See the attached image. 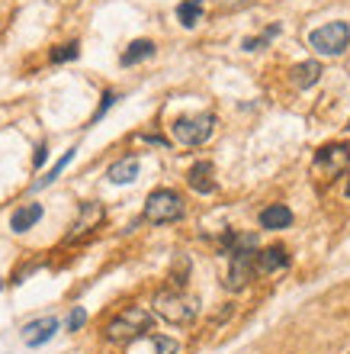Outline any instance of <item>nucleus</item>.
Masks as SVG:
<instances>
[{
	"label": "nucleus",
	"mask_w": 350,
	"mask_h": 354,
	"mask_svg": "<svg viewBox=\"0 0 350 354\" xmlns=\"http://www.w3.org/2000/svg\"><path fill=\"white\" fill-rule=\"evenodd\" d=\"M196 313H200V303L196 297L184 293V290H157L155 293V316H161L164 322L171 326H186V322H193Z\"/></svg>",
	"instance_id": "f257e3e1"
},
{
	"label": "nucleus",
	"mask_w": 350,
	"mask_h": 354,
	"mask_svg": "<svg viewBox=\"0 0 350 354\" xmlns=\"http://www.w3.org/2000/svg\"><path fill=\"white\" fill-rule=\"evenodd\" d=\"M186 206H184V196L177 194V190H155V194H148L145 200V209H142V219L151 225H167V223H177V219H184Z\"/></svg>",
	"instance_id": "f03ea898"
},
{
	"label": "nucleus",
	"mask_w": 350,
	"mask_h": 354,
	"mask_svg": "<svg viewBox=\"0 0 350 354\" xmlns=\"http://www.w3.org/2000/svg\"><path fill=\"white\" fill-rule=\"evenodd\" d=\"M151 328V313L142 306H126L119 316H113L103 328V335L110 338V342H132V338H142Z\"/></svg>",
	"instance_id": "7ed1b4c3"
},
{
	"label": "nucleus",
	"mask_w": 350,
	"mask_h": 354,
	"mask_svg": "<svg viewBox=\"0 0 350 354\" xmlns=\"http://www.w3.org/2000/svg\"><path fill=\"white\" fill-rule=\"evenodd\" d=\"M309 46L318 52V55H341L344 48L350 46V26L344 23V19H334V23H324V26L312 29L309 32Z\"/></svg>",
	"instance_id": "20e7f679"
},
{
	"label": "nucleus",
	"mask_w": 350,
	"mask_h": 354,
	"mask_svg": "<svg viewBox=\"0 0 350 354\" xmlns=\"http://www.w3.org/2000/svg\"><path fill=\"white\" fill-rule=\"evenodd\" d=\"M174 129V139L180 145H203V142L212 139V132H215V116L212 113H196V116H180V120L171 126Z\"/></svg>",
	"instance_id": "39448f33"
},
{
	"label": "nucleus",
	"mask_w": 350,
	"mask_h": 354,
	"mask_svg": "<svg viewBox=\"0 0 350 354\" xmlns=\"http://www.w3.org/2000/svg\"><path fill=\"white\" fill-rule=\"evenodd\" d=\"M347 161H350L347 142H331V145L318 149V155H315V171H322L324 177H338L347 168Z\"/></svg>",
	"instance_id": "423d86ee"
},
{
	"label": "nucleus",
	"mask_w": 350,
	"mask_h": 354,
	"mask_svg": "<svg viewBox=\"0 0 350 354\" xmlns=\"http://www.w3.org/2000/svg\"><path fill=\"white\" fill-rule=\"evenodd\" d=\"M286 264H289V254H286V248H280V245H273V248H260V252L254 254V277L277 274V270H283Z\"/></svg>",
	"instance_id": "0eeeda50"
},
{
	"label": "nucleus",
	"mask_w": 350,
	"mask_h": 354,
	"mask_svg": "<svg viewBox=\"0 0 350 354\" xmlns=\"http://www.w3.org/2000/svg\"><path fill=\"white\" fill-rule=\"evenodd\" d=\"M186 184L190 190L196 194H215V168H212V161H196L193 168L186 171Z\"/></svg>",
	"instance_id": "6e6552de"
},
{
	"label": "nucleus",
	"mask_w": 350,
	"mask_h": 354,
	"mask_svg": "<svg viewBox=\"0 0 350 354\" xmlns=\"http://www.w3.org/2000/svg\"><path fill=\"white\" fill-rule=\"evenodd\" d=\"M55 332H58V319L55 316L36 319V322H29V326L23 328V342H26L29 348H39V345H46L48 338H55Z\"/></svg>",
	"instance_id": "1a4fd4ad"
},
{
	"label": "nucleus",
	"mask_w": 350,
	"mask_h": 354,
	"mask_svg": "<svg viewBox=\"0 0 350 354\" xmlns=\"http://www.w3.org/2000/svg\"><path fill=\"white\" fill-rule=\"evenodd\" d=\"M103 223V206L100 203H84L81 206V216H77V223L71 225L74 232L68 235V242H74V239H81V235H87V232H93V229H97V225Z\"/></svg>",
	"instance_id": "9d476101"
},
{
	"label": "nucleus",
	"mask_w": 350,
	"mask_h": 354,
	"mask_svg": "<svg viewBox=\"0 0 350 354\" xmlns=\"http://www.w3.org/2000/svg\"><path fill=\"white\" fill-rule=\"evenodd\" d=\"M322 62H302V65H295L293 71H289V81H293L295 91H309V87H315L318 81H322Z\"/></svg>",
	"instance_id": "9b49d317"
},
{
	"label": "nucleus",
	"mask_w": 350,
	"mask_h": 354,
	"mask_svg": "<svg viewBox=\"0 0 350 354\" xmlns=\"http://www.w3.org/2000/svg\"><path fill=\"white\" fill-rule=\"evenodd\" d=\"M39 219H42V203H26L10 216V229H13V232H29Z\"/></svg>",
	"instance_id": "f8f14e48"
},
{
	"label": "nucleus",
	"mask_w": 350,
	"mask_h": 354,
	"mask_svg": "<svg viewBox=\"0 0 350 354\" xmlns=\"http://www.w3.org/2000/svg\"><path fill=\"white\" fill-rule=\"evenodd\" d=\"M151 55H155V42H151V39H135V42H129V48L122 52L119 65L132 68V65H139V62H145V58H151Z\"/></svg>",
	"instance_id": "ddd939ff"
},
{
	"label": "nucleus",
	"mask_w": 350,
	"mask_h": 354,
	"mask_svg": "<svg viewBox=\"0 0 350 354\" xmlns=\"http://www.w3.org/2000/svg\"><path fill=\"white\" fill-rule=\"evenodd\" d=\"M289 223H293V209L283 203H273L260 213V225L264 229H289Z\"/></svg>",
	"instance_id": "4468645a"
},
{
	"label": "nucleus",
	"mask_w": 350,
	"mask_h": 354,
	"mask_svg": "<svg viewBox=\"0 0 350 354\" xmlns=\"http://www.w3.org/2000/svg\"><path fill=\"white\" fill-rule=\"evenodd\" d=\"M106 177H110L113 184H132V180L139 177V158H122V161H116Z\"/></svg>",
	"instance_id": "2eb2a0df"
},
{
	"label": "nucleus",
	"mask_w": 350,
	"mask_h": 354,
	"mask_svg": "<svg viewBox=\"0 0 350 354\" xmlns=\"http://www.w3.org/2000/svg\"><path fill=\"white\" fill-rule=\"evenodd\" d=\"M177 19H180V26L193 29L203 19V0H184V3H177Z\"/></svg>",
	"instance_id": "dca6fc26"
},
{
	"label": "nucleus",
	"mask_w": 350,
	"mask_h": 354,
	"mask_svg": "<svg viewBox=\"0 0 350 354\" xmlns=\"http://www.w3.org/2000/svg\"><path fill=\"white\" fill-rule=\"evenodd\" d=\"M77 55H81V46H77V42H65V46L52 48V62H55V65H61V62H74Z\"/></svg>",
	"instance_id": "f3484780"
},
{
	"label": "nucleus",
	"mask_w": 350,
	"mask_h": 354,
	"mask_svg": "<svg viewBox=\"0 0 350 354\" xmlns=\"http://www.w3.org/2000/svg\"><path fill=\"white\" fill-rule=\"evenodd\" d=\"M74 151H77V149H68L65 155H61V161H58V165H52V171H48V174L42 177V180H39L36 187H46V184H52V180H55V177L61 174V171H65L68 165H71V161H74Z\"/></svg>",
	"instance_id": "a211bd4d"
},
{
	"label": "nucleus",
	"mask_w": 350,
	"mask_h": 354,
	"mask_svg": "<svg viewBox=\"0 0 350 354\" xmlns=\"http://www.w3.org/2000/svg\"><path fill=\"white\" fill-rule=\"evenodd\" d=\"M280 32V26H273V29H267V32H264V36H257V39H244V42H241V48H244V52H257L260 46H267L270 39L277 36Z\"/></svg>",
	"instance_id": "6ab92c4d"
},
{
	"label": "nucleus",
	"mask_w": 350,
	"mask_h": 354,
	"mask_svg": "<svg viewBox=\"0 0 350 354\" xmlns=\"http://www.w3.org/2000/svg\"><path fill=\"white\" fill-rule=\"evenodd\" d=\"M151 342H155V351H157V354H180V342H174V338L155 335Z\"/></svg>",
	"instance_id": "aec40b11"
},
{
	"label": "nucleus",
	"mask_w": 350,
	"mask_h": 354,
	"mask_svg": "<svg viewBox=\"0 0 350 354\" xmlns=\"http://www.w3.org/2000/svg\"><path fill=\"white\" fill-rule=\"evenodd\" d=\"M87 322V313H84L81 306H74L71 309V316H68V332H77V328Z\"/></svg>",
	"instance_id": "412c9836"
},
{
	"label": "nucleus",
	"mask_w": 350,
	"mask_h": 354,
	"mask_svg": "<svg viewBox=\"0 0 350 354\" xmlns=\"http://www.w3.org/2000/svg\"><path fill=\"white\" fill-rule=\"evenodd\" d=\"M113 103H116V93H113V91H106V93H103V103H100V110L93 113V120H90V122H97V120H103V116H106V110H110Z\"/></svg>",
	"instance_id": "4be33fe9"
},
{
	"label": "nucleus",
	"mask_w": 350,
	"mask_h": 354,
	"mask_svg": "<svg viewBox=\"0 0 350 354\" xmlns=\"http://www.w3.org/2000/svg\"><path fill=\"white\" fill-rule=\"evenodd\" d=\"M219 3V10H241V7H248L251 0H215Z\"/></svg>",
	"instance_id": "5701e85b"
},
{
	"label": "nucleus",
	"mask_w": 350,
	"mask_h": 354,
	"mask_svg": "<svg viewBox=\"0 0 350 354\" xmlns=\"http://www.w3.org/2000/svg\"><path fill=\"white\" fill-rule=\"evenodd\" d=\"M46 145H39V151H36V168H42V165H46Z\"/></svg>",
	"instance_id": "b1692460"
},
{
	"label": "nucleus",
	"mask_w": 350,
	"mask_h": 354,
	"mask_svg": "<svg viewBox=\"0 0 350 354\" xmlns=\"http://www.w3.org/2000/svg\"><path fill=\"white\" fill-rule=\"evenodd\" d=\"M145 142L148 145H164L167 149V139H161V136H145Z\"/></svg>",
	"instance_id": "393cba45"
},
{
	"label": "nucleus",
	"mask_w": 350,
	"mask_h": 354,
	"mask_svg": "<svg viewBox=\"0 0 350 354\" xmlns=\"http://www.w3.org/2000/svg\"><path fill=\"white\" fill-rule=\"evenodd\" d=\"M0 287H3V280H0Z\"/></svg>",
	"instance_id": "a878e982"
},
{
	"label": "nucleus",
	"mask_w": 350,
	"mask_h": 354,
	"mask_svg": "<svg viewBox=\"0 0 350 354\" xmlns=\"http://www.w3.org/2000/svg\"><path fill=\"white\" fill-rule=\"evenodd\" d=\"M347 196H350V190H347Z\"/></svg>",
	"instance_id": "bb28decb"
}]
</instances>
